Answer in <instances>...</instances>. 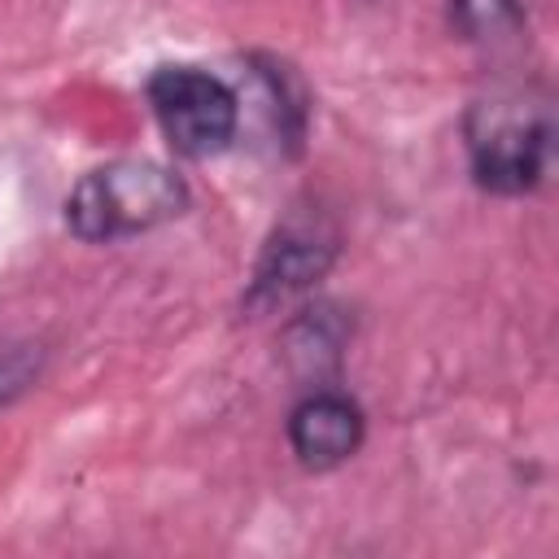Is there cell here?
I'll return each instance as SVG.
<instances>
[{"label": "cell", "mask_w": 559, "mask_h": 559, "mask_svg": "<svg viewBox=\"0 0 559 559\" xmlns=\"http://www.w3.org/2000/svg\"><path fill=\"white\" fill-rule=\"evenodd\" d=\"M188 210V183L162 162L122 157L87 170L66 197V223L79 240H122L153 231Z\"/></svg>", "instance_id": "cell-1"}, {"label": "cell", "mask_w": 559, "mask_h": 559, "mask_svg": "<svg viewBox=\"0 0 559 559\" xmlns=\"http://www.w3.org/2000/svg\"><path fill=\"white\" fill-rule=\"evenodd\" d=\"M148 105L179 157H214L240 131L236 87L197 66H157L148 74Z\"/></svg>", "instance_id": "cell-2"}, {"label": "cell", "mask_w": 559, "mask_h": 559, "mask_svg": "<svg viewBox=\"0 0 559 559\" xmlns=\"http://www.w3.org/2000/svg\"><path fill=\"white\" fill-rule=\"evenodd\" d=\"M467 157L485 192L524 197L542 183L550 162V118L528 105L493 100L467 114Z\"/></svg>", "instance_id": "cell-3"}, {"label": "cell", "mask_w": 559, "mask_h": 559, "mask_svg": "<svg viewBox=\"0 0 559 559\" xmlns=\"http://www.w3.org/2000/svg\"><path fill=\"white\" fill-rule=\"evenodd\" d=\"M336 258V231H328L314 218H288L262 249L245 306L249 310H275L314 288Z\"/></svg>", "instance_id": "cell-4"}, {"label": "cell", "mask_w": 559, "mask_h": 559, "mask_svg": "<svg viewBox=\"0 0 559 559\" xmlns=\"http://www.w3.org/2000/svg\"><path fill=\"white\" fill-rule=\"evenodd\" d=\"M362 437H367L362 406L341 389H310L288 411V445L297 463L310 472L341 467L345 459L358 454Z\"/></svg>", "instance_id": "cell-5"}, {"label": "cell", "mask_w": 559, "mask_h": 559, "mask_svg": "<svg viewBox=\"0 0 559 559\" xmlns=\"http://www.w3.org/2000/svg\"><path fill=\"white\" fill-rule=\"evenodd\" d=\"M450 26L463 44L511 48L524 35V4L520 0H450Z\"/></svg>", "instance_id": "cell-6"}, {"label": "cell", "mask_w": 559, "mask_h": 559, "mask_svg": "<svg viewBox=\"0 0 559 559\" xmlns=\"http://www.w3.org/2000/svg\"><path fill=\"white\" fill-rule=\"evenodd\" d=\"M35 371H39V349L31 341L0 345V406H9L17 393H26Z\"/></svg>", "instance_id": "cell-7"}]
</instances>
